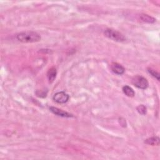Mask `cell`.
Here are the masks:
<instances>
[{
	"label": "cell",
	"mask_w": 160,
	"mask_h": 160,
	"mask_svg": "<svg viewBox=\"0 0 160 160\" xmlns=\"http://www.w3.org/2000/svg\"><path fill=\"white\" fill-rule=\"evenodd\" d=\"M18 40L22 43H35L41 40L39 34L33 31H25L17 34Z\"/></svg>",
	"instance_id": "obj_1"
},
{
	"label": "cell",
	"mask_w": 160,
	"mask_h": 160,
	"mask_svg": "<svg viewBox=\"0 0 160 160\" xmlns=\"http://www.w3.org/2000/svg\"><path fill=\"white\" fill-rule=\"evenodd\" d=\"M104 34L107 38L117 42H123L126 40L125 37L123 34L112 29H106Z\"/></svg>",
	"instance_id": "obj_2"
},
{
	"label": "cell",
	"mask_w": 160,
	"mask_h": 160,
	"mask_svg": "<svg viewBox=\"0 0 160 160\" xmlns=\"http://www.w3.org/2000/svg\"><path fill=\"white\" fill-rule=\"evenodd\" d=\"M132 83L138 88L142 89V90L146 89L149 84L148 80L141 76H136L133 78Z\"/></svg>",
	"instance_id": "obj_3"
},
{
	"label": "cell",
	"mask_w": 160,
	"mask_h": 160,
	"mask_svg": "<svg viewBox=\"0 0 160 160\" xmlns=\"http://www.w3.org/2000/svg\"><path fill=\"white\" fill-rule=\"evenodd\" d=\"M53 100H54L55 102L60 104H63L66 103L68 101L69 96L65 92H60L57 93L54 96H53Z\"/></svg>",
	"instance_id": "obj_4"
},
{
	"label": "cell",
	"mask_w": 160,
	"mask_h": 160,
	"mask_svg": "<svg viewBox=\"0 0 160 160\" xmlns=\"http://www.w3.org/2000/svg\"><path fill=\"white\" fill-rule=\"evenodd\" d=\"M49 110L53 113L55 114L58 116H61V117H65V118H71V117H73V115L70 114L66 111H64L56 107H51L49 108Z\"/></svg>",
	"instance_id": "obj_5"
},
{
	"label": "cell",
	"mask_w": 160,
	"mask_h": 160,
	"mask_svg": "<svg viewBox=\"0 0 160 160\" xmlns=\"http://www.w3.org/2000/svg\"><path fill=\"white\" fill-rule=\"evenodd\" d=\"M111 68L113 73L119 75H123L124 73V71H125L122 65L117 63H113L111 64Z\"/></svg>",
	"instance_id": "obj_6"
},
{
	"label": "cell",
	"mask_w": 160,
	"mask_h": 160,
	"mask_svg": "<svg viewBox=\"0 0 160 160\" xmlns=\"http://www.w3.org/2000/svg\"><path fill=\"white\" fill-rule=\"evenodd\" d=\"M57 72L55 68H51L48 70V72L47 73V77L49 83H52L55 80L57 76Z\"/></svg>",
	"instance_id": "obj_7"
},
{
	"label": "cell",
	"mask_w": 160,
	"mask_h": 160,
	"mask_svg": "<svg viewBox=\"0 0 160 160\" xmlns=\"http://www.w3.org/2000/svg\"><path fill=\"white\" fill-rule=\"evenodd\" d=\"M140 19L143 22L148 23H154L156 21V19L154 18H153L152 16H149L148 14H141Z\"/></svg>",
	"instance_id": "obj_8"
},
{
	"label": "cell",
	"mask_w": 160,
	"mask_h": 160,
	"mask_svg": "<svg viewBox=\"0 0 160 160\" xmlns=\"http://www.w3.org/2000/svg\"><path fill=\"white\" fill-rule=\"evenodd\" d=\"M123 92L128 97H133L135 95V92L134 90L128 86H124L123 87Z\"/></svg>",
	"instance_id": "obj_9"
},
{
	"label": "cell",
	"mask_w": 160,
	"mask_h": 160,
	"mask_svg": "<svg viewBox=\"0 0 160 160\" xmlns=\"http://www.w3.org/2000/svg\"><path fill=\"white\" fill-rule=\"evenodd\" d=\"M145 143L150 145H156L158 146L159 145V138L157 136H153L147 139L145 141Z\"/></svg>",
	"instance_id": "obj_10"
},
{
	"label": "cell",
	"mask_w": 160,
	"mask_h": 160,
	"mask_svg": "<svg viewBox=\"0 0 160 160\" xmlns=\"http://www.w3.org/2000/svg\"><path fill=\"white\" fill-rule=\"evenodd\" d=\"M136 110L138 111V112L142 115H145L146 114V112H147V109H146V107L145 106L141 104V105H139L138 106V107L136 108Z\"/></svg>",
	"instance_id": "obj_11"
},
{
	"label": "cell",
	"mask_w": 160,
	"mask_h": 160,
	"mask_svg": "<svg viewBox=\"0 0 160 160\" xmlns=\"http://www.w3.org/2000/svg\"><path fill=\"white\" fill-rule=\"evenodd\" d=\"M148 72L152 76H153L154 78L157 79V80L159 81V74L157 72H156L155 70H154V69H153L151 68H148Z\"/></svg>",
	"instance_id": "obj_12"
}]
</instances>
